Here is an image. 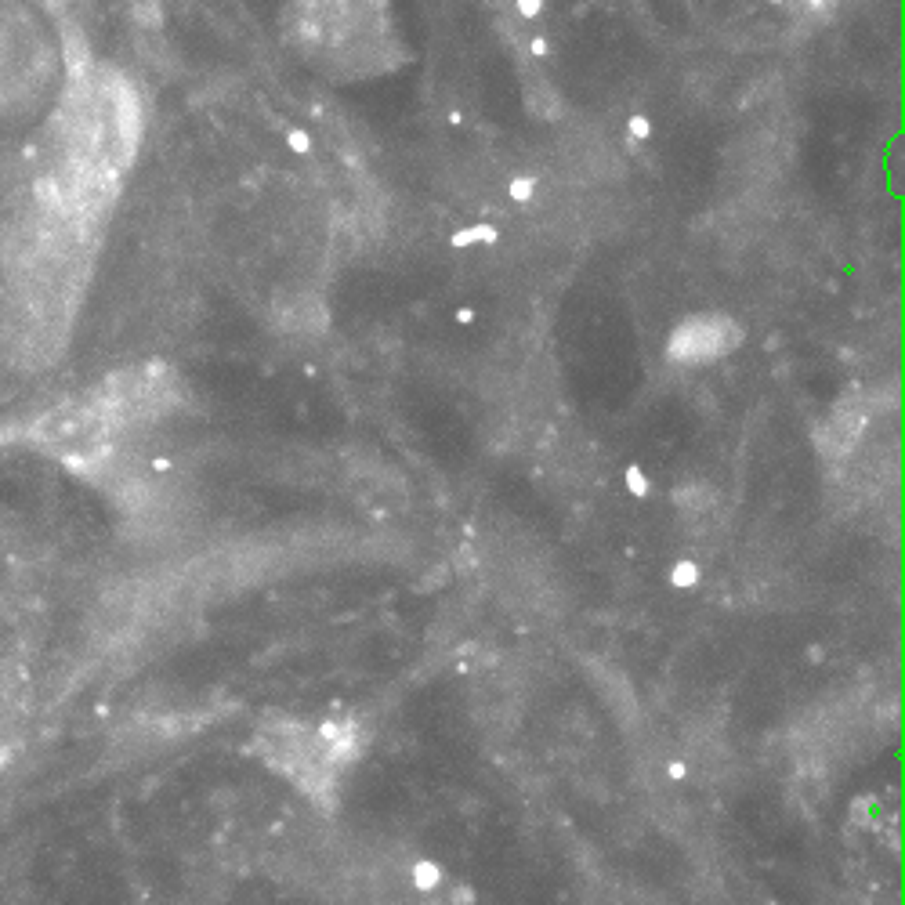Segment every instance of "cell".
Instances as JSON below:
<instances>
[{"label": "cell", "mask_w": 905, "mask_h": 905, "mask_svg": "<svg viewBox=\"0 0 905 905\" xmlns=\"http://www.w3.org/2000/svg\"><path fill=\"white\" fill-rule=\"evenodd\" d=\"M525 102H529L533 116H540V120H558V116L565 113L558 91H554V87L547 84L540 73H533V77L525 80Z\"/></svg>", "instance_id": "3"}, {"label": "cell", "mask_w": 905, "mask_h": 905, "mask_svg": "<svg viewBox=\"0 0 905 905\" xmlns=\"http://www.w3.org/2000/svg\"><path fill=\"white\" fill-rule=\"evenodd\" d=\"M732 341H735V334L724 319H696V323H688L677 330L670 352H674L677 359H710V355H721Z\"/></svg>", "instance_id": "1"}, {"label": "cell", "mask_w": 905, "mask_h": 905, "mask_svg": "<svg viewBox=\"0 0 905 905\" xmlns=\"http://www.w3.org/2000/svg\"><path fill=\"white\" fill-rule=\"evenodd\" d=\"M276 323L286 334H323L326 323H330V312L315 294H279Z\"/></svg>", "instance_id": "2"}]
</instances>
